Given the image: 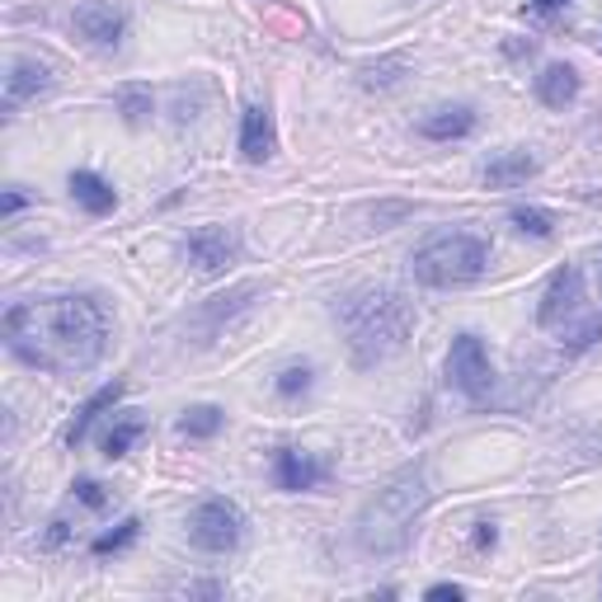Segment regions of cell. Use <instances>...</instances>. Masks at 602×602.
<instances>
[{
  "label": "cell",
  "instance_id": "obj_3",
  "mask_svg": "<svg viewBox=\"0 0 602 602\" xmlns=\"http://www.w3.org/2000/svg\"><path fill=\"white\" fill-rule=\"evenodd\" d=\"M433 489H429V475L419 466L401 471L386 489H377L368 499V509L358 513V546L368 551V556H391V551H401L409 542V532H415V518L429 509Z\"/></svg>",
  "mask_w": 602,
  "mask_h": 602
},
{
  "label": "cell",
  "instance_id": "obj_27",
  "mask_svg": "<svg viewBox=\"0 0 602 602\" xmlns=\"http://www.w3.org/2000/svg\"><path fill=\"white\" fill-rule=\"evenodd\" d=\"M20 208H24V194H5V202H0V212H5V217H14Z\"/></svg>",
  "mask_w": 602,
  "mask_h": 602
},
{
  "label": "cell",
  "instance_id": "obj_24",
  "mask_svg": "<svg viewBox=\"0 0 602 602\" xmlns=\"http://www.w3.org/2000/svg\"><path fill=\"white\" fill-rule=\"evenodd\" d=\"M118 104H123V114H128V123H141L151 114V94H141V90H123Z\"/></svg>",
  "mask_w": 602,
  "mask_h": 602
},
{
  "label": "cell",
  "instance_id": "obj_22",
  "mask_svg": "<svg viewBox=\"0 0 602 602\" xmlns=\"http://www.w3.org/2000/svg\"><path fill=\"white\" fill-rule=\"evenodd\" d=\"M278 395H288V401H292V395H306L311 391V368H306V362H301V368H288V372H278Z\"/></svg>",
  "mask_w": 602,
  "mask_h": 602
},
{
  "label": "cell",
  "instance_id": "obj_13",
  "mask_svg": "<svg viewBox=\"0 0 602 602\" xmlns=\"http://www.w3.org/2000/svg\"><path fill=\"white\" fill-rule=\"evenodd\" d=\"M321 481H325V466L315 462V456L297 452V448H282V452H278V489L301 495V489H315Z\"/></svg>",
  "mask_w": 602,
  "mask_h": 602
},
{
  "label": "cell",
  "instance_id": "obj_8",
  "mask_svg": "<svg viewBox=\"0 0 602 602\" xmlns=\"http://www.w3.org/2000/svg\"><path fill=\"white\" fill-rule=\"evenodd\" d=\"M184 259L194 264V274L212 278V274H221V268H231L235 259H241V231H235V227H217V221H212V227L188 231Z\"/></svg>",
  "mask_w": 602,
  "mask_h": 602
},
{
  "label": "cell",
  "instance_id": "obj_25",
  "mask_svg": "<svg viewBox=\"0 0 602 602\" xmlns=\"http://www.w3.org/2000/svg\"><path fill=\"white\" fill-rule=\"evenodd\" d=\"M395 71H405L401 57H395V61H382V67H368V71H362V85H395V81H401Z\"/></svg>",
  "mask_w": 602,
  "mask_h": 602
},
{
  "label": "cell",
  "instance_id": "obj_9",
  "mask_svg": "<svg viewBox=\"0 0 602 602\" xmlns=\"http://www.w3.org/2000/svg\"><path fill=\"white\" fill-rule=\"evenodd\" d=\"M71 28H76V38H85L90 47L114 53L123 43V28H128V14H123L114 0H85V5H76Z\"/></svg>",
  "mask_w": 602,
  "mask_h": 602
},
{
  "label": "cell",
  "instance_id": "obj_14",
  "mask_svg": "<svg viewBox=\"0 0 602 602\" xmlns=\"http://www.w3.org/2000/svg\"><path fill=\"white\" fill-rule=\"evenodd\" d=\"M67 188H71V198L81 202V208H85L90 217H104V212H114V208H118L114 184L100 180V174H90V170H76L71 180H67Z\"/></svg>",
  "mask_w": 602,
  "mask_h": 602
},
{
  "label": "cell",
  "instance_id": "obj_1",
  "mask_svg": "<svg viewBox=\"0 0 602 602\" xmlns=\"http://www.w3.org/2000/svg\"><path fill=\"white\" fill-rule=\"evenodd\" d=\"M10 354L43 372H90L108 348V311L100 297H28L5 311Z\"/></svg>",
  "mask_w": 602,
  "mask_h": 602
},
{
  "label": "cell",
  "instance_id": "obj_7",
  "mask_svg": "<svg viewBox=\"0 0 602 602\" xmlns=\"http://www.w3.org/2000/svg\"><path fill=\"white\" fill-rule=\"evenodd\" d=\"M448 382L466 395V401H485L489 386H495V368H489V354L475 335H456L448 348Z\"/></svg>",
  "mask_w": 602,
  "mask_h": 602
},
{
  "label": "cell",
  "instance_id": "obj_17",
  "mask_svg": "<svg viewBox=\"0 0 602 602\" xmlns=\"http://www.w3.org/2000/svg\"><path fill=\"white\" fill-rule=\"evenodd\" d=\"M123 391H128V386H123V382H114V386L94 391V395H90V401H85L81 409H76V424H71V429H67V448H81V442H85V433H90V424H94V419H100V415H104V409H114V405L123 401Z\"/></svg>",
  "mask_w": 602,
  "mask_h": 602
},
{
  "label": "cell",
  "instance_id": "obj_23",
  "mask_svg": "<svg viewBox=\"0 0 602 602\" xmlns=\"http://www.w3.org/2000/svg\"><path fill=\"white\" fill-rule=\"evenodd\" d=\"M71 495L85 503V509H108V489L100 481H76L71 485Z\"/></svg>",
  "mask_w": 602,
  "mask_h": 602
},
{
  "label": "cell",
  "instance_id": "obj_21",
  "mask_svg": "<svg viewBox=\"0 0 602 602\" xmlns=\"http://www.w3.org/2000/svg\"><path fill=\"white\" fill-rule=\"evenodd\" d=\"M513 227H518L522 235H536V241H546V235L556 231V217L542 212V208H518V212H513Z\"/></svg>",
  "mask_w": 602,
  "mask_h": 602
},
{
  "label": "cell",
  "instance_id": "obj_20",
  "mask_svg": "<svg viewBox=\"0 0 602 602\" xmlns=\"http://www.w3.org/2000/svg\"><path fill=\"white\" fill-rule=\"evenodd\" d=\"M137 532H141V522L128 518V522H118L114 532H100V536H94V546H90V551H94L100 560H104V556H118V551H128V546L137 542Z\"/></svg>",
  "mask_w": 602,
  "mask_h": 602
},
{
  "label": "cell",
  "instance_id": "obj_15",
  "mask_svg": "<svg viewBox=\"0 0 602 602\" xmlns=\"http://www.w3.org/2000/svg\"><path fill=\"white\" fill-rule=\"evenodd\" d=\"M575 94H579V71L565 67V61H551V67L536 76V100H542L546 108L575 104Z\"/></svg>",
  "mask_w": 602,
  "mask_h": 602
},
{
  "label": "cell",
  "instance_id": "obj_2",
  "mask_svg": "<svg viewBox=\"0 0 602 602\" xmlns=\"http://www.w3.org/2000/svg\"><path fill=\"white\" fill-rule=\"evenodd\" d=\"M335 321L348 339L358 368H377L391 354H401L415 335V301L395 288H358L335 301Z\"/></svg>",
  "mask_w": 602,
  "mask_h": 602
},
{
  "label": "cell",
  "instance_id": "obj_29",
  "mask_svg": "<svg viewBox=\"0 0 602 602\" xmlns=\"http://www.w3.org/2000/svg\"><path fill=\"white\" fill-rule=\"evenodd\" d=\"M495 528H489V522H481V532H475V542H481V546H495Z\"/></svg>",
  "mask_w": 602,
  "mask_h": 602
},
{
  "label": "cell",
  "instance_id": "obj_31",
  "mask_svg": "<svg viewBox=\"0 0 602 602\" xmlns=\"http://www.w3.org/2000/svg\"><path fill=\"white\" fill-rule=\"evenodd\" d=\"M598 274H602V268H598Z\"/></svg>",
  "mask_w": 602,
  "mask_h": 602
},
{
  "label": "cell",
  "instance_id": "obj_26",
  "mask_svg": "<svg viewBox=\"0 0 602 602\" xmlns=\"http://www.w3.org/2000/svg\"><path fill=\"white\" fill-rule=\"evenodd\" d=\"M429 598H433V602H448V598L456 602V598H462V583H433Z\"/></svg>",
  "mask_w": 602,
  "mask_h": 602
},
{
  "label": "cell",
  "instance_id": "obj_12",
  "mask_svg": "<svg viewBox=\"0 0 602 602\" xmlns=\"http://www.w3.org/2000/svg\"><path fill=\"white\" fill-rule=\"evenodd\" d=\"M43 90H53V71L43 67V61H28V57H20L10 67V76H5V108L14 114L24 100H34V94H43Z\"/></svg>",
  "mask_w": 602,
  "mask_h": 602
},
{
  "label": "cell",
  "instance_id": "obj_18",
  "mask_svg": "<svg viewBox=\"0 0 602 602\" xmlns=\"http://www.w3.org/2000/svg\"><path fill=\"white\" fill-rule=\"evenodd\" d=\"M141 433H147V419H141L137 409H128V415H123V419L114 424V429H108V438H104V456H108V462L128 456V452H132V442H137Z\"/></svg>",
  "mask_w": 602,
  "mask_h": 602
},
{
  "label": "cell",
  "instance_id": "obj_10",
  "mask_svg": "<svg viewBox=\"0 0 602 602\" xmlns=\"http://www.w3.org/2000/svg\"><path fill=\"white\" fill-rule=\"evenodd\" d=\"M274 151H278L274 114H268L264 104L245 108V118H241V155H245L250 165H264V161H274Z\"/></svg>",
  "mask_w": 602,
  "mask_h": 602
},
{
  "label": "cell",
  "instance_id": "obj_19",
  "mask_svg": "<svg viewBox=\"0 0 602 602\" xmlns=\"http://www.w3.org/2000/svg\"><path fill=\"white\" fill-rule=\"evenodd\" d=\"M221 424H227V415H221L217 405H194V409H184L180 433H184V438H217Z\"/></svg>",
  "mask_w": 602,
  "mask_h": 602
},
{
  "label": "cell",
  "instance_id": "obj_6",
  "mask_svg": "<svg viewBox=\"0 0 602 602\" xmlns=\"http://www.w3.org/2000/svg\"><path fill=\"white\" fill-rule=\"evenodd\" d=\"M245 536V513L235 509L231 499H202L194 513H188V542L198 551H212V556H227V551L241 546Z\"/></svg>",
  "mask_w": 602,
  "mask_h": 602
},
{
  "label": "cell",
  "instance_id": "obj_16",
  "mask_svg": "<svg viewBox=\"0 0 602 602\" xmlns=\"http://www.w3.org/2000/svg\"><path fill=\"white\" fill-rule=\"evenodd\" d=\"M536 174V161L528 151H499L495 161L485 165V184L489 188H518V184H528Z\"/></svg>",
  "mask_w": 602,
  "mask_h": 602
},
{
  "label": "cell",
  "instance_id": "obj_11",
  "mask_svg": "<svg viewBox=\"0 0 602 602\" xmlns=\"http://www.w3.org/2000/svg\"><path fill=\"white\" fill-rule=\"evenodd\" d=\"M475 108L471 104H452V108H433V114H424L419 118V137H429V141H462L475 132Z\"/></svg>",
  "mask_w": 602,
  "mask_h": 602
},
{
  "label": "cell",
  "instance_id": "obj_5",
  "mask_svg": "<svg viewBox=\"0 0 602 602\" xmlns=\"http://www.w3.org/2000/svg\"><path fill=\"white\" fill-rule=\"evenodd\" d=\"M583 274L575 264L560 268L556 278H551V288L542 297V311H536V321H542L546 329H556L565 348H589L602 339V315H583Z\"/></svg>",
  "mask_w": 602,
  "mask_h": 602
},
{
  "label": "cell",
  "instance_id": "obj_30",
  "mask_svg": "<svg viewBox=\"0 0 602 602\" xmlns=\"http://www.w3.org/2000/svg\"><path fill=\"white\" fill-rule=\"evenodd\" d=\"M532 5H536V10H560L565 0H532Z\"/></svg>",
  "mask_w": 602,
  "mask_h": 602
},
{
  "label": "cell",
  "instance_id": "obj_28",
  "mask_svg": "<svg viewBox=\"0 0 602 602\" xmlns=\"http://www.w3.org/2000/svg\"><path fill=\"white\" fill-rule=\"evenodd\" d=\"M67 542V522H53V532H47V546H61Z\"/></svg>",
  "mask_w": 602,
  "mask_h": 602
},
{
  "label": "cell",
  "instance_id": "obj_4",
  "mask_svg": "<svg viewBox=\"0 0 602 602\" xmlns=\"http://www.w3.org/2000/svg\"><path fill=\"white\" fill-rule=\"evenodd\" d=\"M489 268V241L471 231H442L409 255V274L424 288H466Z\"/></svg>",
  "mask_w": 602,
  "mask_h": 602
}]
</instances>
